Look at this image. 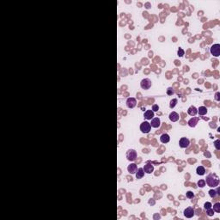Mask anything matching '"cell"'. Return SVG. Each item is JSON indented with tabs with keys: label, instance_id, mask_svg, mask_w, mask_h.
<instances>
[{
	"label": "cell",
	"instance_id": "6da1fadb",
	"mask_svg": "<svg viewBox=\"0 0 220 220\" xmlns=\"http://www.w3.org/2000/svg\"><path fill=\"white\" fill-rule=\"evenodd\" d=\"M205 183L211 187H217L219 184V179L214 174H210L209 175L206 176V180H205Z\"/></svg>",
	"mask_w": 220,
	"mask_h": 220
},
{
	"label": "cell",
	"instance_id": "7a4b0ae2",
	"mask_svg": "<svg viewBox=\"0 0 220 220\" xmlns=\"http://www.w3.org/2000/svg\"><path fill=\"white\" fill-rule=\"evenodd\" d=\"M210 52L215 57H218L220 55V45L219 44H214L213 46H211Z\"/></svg>",
	"mask_w": 220,
	"mask_h": 220
},
{
	"label": "cell",
	"instance_id": "3957f363",
	"mask_svg": "<svg viewBox=\"0 0 220 220\" xmlns=\"http://www.w3.org/2000/svg\"><path fill=\"white\" fill-rule=\"evenodd\" d=\"M151 129V126L148 121H144L140 125V130L143 133H149Z\"/></svg>",
	"mask_w": 220,
	"mask_h": 220
},
{
	"label": "cell",
	"instance_id": "277c9868",
	"mask_svg": "<svg viewBox=\"0 0 220 220\" xmlns=\"http://www.w3.org/2000/svg\"><path fill=\"white\" fill-rule=\"evenodd\" d=\"M140 86L143 90H149L151 87V81L149 78H144L141 81Z\"/></svg>",
	"mask_w": 220,
	"mask_h": 220
},
{
	"label": "cell",
	"instance_id": "5b68a950",
	"mask_svg": "<svg viewBox=\"0 0 220 220\" xmlns=\"http://www.w3.org/2000/svg\"><path fill=\"white\" fill-rule=\"evenodd\" d=\"M126 157L129 161L132 162V161H135L137 158V152L135 150H129L126 153Z\"/></svg>",
	"mask_w": 220,
	"mask_h": 220
},
{
	"label": "cell",
	"instance_id": "8992f818",
	"mask_svg": "<svg viewBox=\"0 0 220 220\" xmlns=\"http://www.w3.org/2000/svg\"><path fill=\"white\" fill-rule=\"evenodd\" d=\"M137 105V101L135 98L133 97H130L128 98L127 100H126V106H127V108H135Z\"/></svg>",
	"mask_w": 220,
	"mask_h": 220
},
{
	"label": "cell",
	"instance_id": "52a82bcc",
	"mask_svg": "<svg viewBox=\"0 0 220 220\" xmlns=\"http://www.w3.org/2000/svg\"><path fill=\"white\" fill-rule=\"evenodd\" d=\"M184 216L187 218H190V217H193L194 216V210H193L192 207H187L184 210Z\"/></svg>",
	"mask_w": 220,
	"mask_h": 220
},
{
	"label": "cell",
	"instance_id": "ba28073f",
	"mask_svg": "<svg viewBox=\"0 0 220 220\" xmlns=\"http://www.w3.org/2000/svg\"><path fill=\"white\" fill-rule=\"evenodd\" d=\"M143 169H144V173H146V174H151L153 172V170H154V167H153V165L151 163H147V164L144 165Z\"/></svg>",
	"mask_w": 220,
	"mask_h": 220
},
{
	"label": "cell",
	"instance_id": "9c48e42d",
	"mask_svg": "<svg viewBox=\"0 0 220 220\" xmlns=\"http://www.w3.org/2000/svg\"><path fill=\"white\" fill-rule=\"evenodd\" d=\"M179 144H180V146H181V148H187V147L189 145V144H190V142H189V140L187 138H181V139H180Z\"/></svg>",
	"mask_w": 220,
	"mask_h": 220
},
{
	"label": "cell",
	"instance_id": "30bf717a",
	"mask_svg": "<svg viewBox=\"0 0 220 220\" xmlns=\"http://www.w3.org/2000/svg\"><path fill=\"white\" fill-rule=\"evenodd\" d=\"M160 119L159 118H153L151 120V122L150 123L151 127H154V128H158L160 126Z\"/></svg>",
	"mask_w": 220,
	"mask_h": 220
},
{
	"label": "cell",
	"instance_id": "8fae6325",
	"mask_svg": "<svg viewBox=\"0 0 220 220\" xmlns=\"http://www.w3.org/2000/svg\"><path fill=\"white\" fill-rule=\"evenodd\" d=\"M144 119H146V120H151L153 119V117H154V112H153L152 110H146L144 114Z\"/></svg>",
	"mask_w": 220,
	"mask_h": 220
},
{
	"label": "cell",
	"instance_id": "7c38bea8",
	"mask_svg": "<svg viewBox=\"0 0 220 220\" xmlns=\"http://www.w3.org/2000/svg\"><path fill=\"white\" fill-rule=\"evenodd\" d=\"M137 169H138V168H137V164H135V163H131V164L127 167V170L130 174H135V173L137 172Z\"/></svg>",
	"mask_w": 220,
	"mask_h": 220
},
{
	"label": "cell",
	"instance_id": "4fadbf2b",
	"mask_svg": "<svg viewBox=\"0 0 220 220\" xmlns=\"http://www.w3.org/2000/svg\"><path fill=\"white\" fill-rule=\"evenodd\" d=\"M169 140H170V138H169V134H167V133H164V134L161 135L160 141L163 143V144H166V143H169Z\"/></svg>",
	"mask_w": 220,
	"mask_h": 220
},
{
	"label": "cell",
	"instance_id": "5bb4252c",
	"mask_svg": "<svg viewBox=\"0 0 220 220\" xmlns=\"http://www.w3.org/2000/svg\"><path fill=\"white\" fill-rule=\"evenodd\" d=\"M169 120L172 122H175L179 120V114L176 112H172L169 114Z\"/></svg>",
	"mask_w": 220,
	"mask_h": 220
},
{
	"label": "cell",
	"instance_id": "9a60e30c",
	"mask_svg": "<svg viewBox=\"0 0 220 220\" xmlns=\"http://www.w3.org/2000/svg\"><path fill=\"white\" fill-rule=\"evenodd\" d=\"M198 121H199V118H198V117H193L188 121V126H190V127H195Z\"/></svg>",
	"mask_w": 220,
	"mask_h": 220
},
{
	"label": "cell",
	"instance_id": "2e32d148",
	"mask_svg": "<svg viewBox=\"0 0 220 220\" xmlns=\"http://www.w3.org/2000/svg\"><path fill=\"white\" fill-rule=\"evenodd\" d=\"M187 113H188L189 115L195 116L198 114V109H197L196 108H195L194 106H192V107H190V108H188V110H187Z\"/></svg>",
	"mask_w": 220,
	"mask_h": 220
},
{
	"label": "cell",
	"instance_id": "e0dca14e",
	"mask_svg": "<svg viewBox=\"0 0 220 220\" xmlns=\"http://www.w3.org/2000/svg\"><path fill=\"white\" fill-rule=\"evenodd\" d=\"M144 175V171L143 168H139L137 169V172H136V178L137 179H141L143 178Z\"/></svg>",
	"mask_w": 220,
	"mask_h": 220
},
{
	"label": "cell",
	"instance_id": "ac0fdd59",
	"mask_svg": "<svg viewBox=\"0 0 220 220\" xmlns=\"http://www.w3.org/2000/svg\"><path fill=\"white\" fill-rule=\"evenodd\" d=\"M198 113L199 115H205L207 114V108L205 107H199V108L198 109Z\"/></svg>",
	"mask_w": 220,
	"mask_h": 220
},
{
	"label": "cell",
	"instance_id": "d6986e66",
	"mask_svg": "<svg viewBox=\"0 0 220 220\" xmlns=\"http://www.w3.org/2000/svg\"><path fill=\"white\" fill-rule=\"evenodd\" d=\"M196 172H197V175H204L205 173V168H204L203 166H199L196 169Z\"/></svg>",
	"mask_w": 220,
	"mask_h": 220
},
{
	"label": "cell",
	"instance_id": "ffe728a7",
	"mask_svg": "<svg viewBox=\"0 0 220 220\" xmlns=\"http://www.w3.org/2000/svg\"><path fill=\"white\" fill-rule=\"evenodd\" d=\"M213 211L216 212H220V203H216L213 205Z\"/></svg>",
	"mask_w": 220,
	"mask_h": 220
},
{
	"label": "cell",
	"instance_id": "44dd1931",
	"mask_svg": "<svg viewBox=\"0 0 220 220\" xmlns=\"http://www.w3.org/2000/svg\"><path fill=\"white\" fill-rule=\"evenodd\" d=\"M217 191L213 190V189H211V190L209 191V195L211 198H215L216 196H217Z\"/></svg>",
	"mask_w": 220,
	"mask_h": 220
},
{
	"label": "cell",
	"instance_id": "7402d4cb",
	"mask_svg": "<svg viewBox=\"0 0 220 220\" xmlns=\"http://www.w3.org/2000/svg\"><path fill=\"white\" fill-rule=\"evenodd\" d=\"M177 103V99H173V100L170 101V104H169V107H170L171 108H174L175 107V105H176Z\"/></svg>",
	"mask_w": 220,
	"mask_h": 220
},
{
	"label": "cell",
	"instance_id": "603a6c76",
	"mask_svg": "<svg viewBox=\"0 0 220 220\" xmlns=\"http://www.w3.org/2000/svg\"><path fill=\"white\" fill-rule=\"evenodd\" d=\"M197 184L199 187H204L205 186V180H199V181H198Z\"/></svg>",
	"mask_w": 220,
	"mask_h": 220
},
{
	"label": "cell",
	"instance_id": "cb8c5ba5",
	"mask_svg": "<svg viewBox=\"0 0 220 220\" xmlns=\"http://www.w3.org/2000/svg\"><path fill=\"white\" fill-rule=\"evenodd\" d=\"M214 146H215V148L217 149V151L220 150V140H219V139L214 141Z\"/></svg>",
	"mask_w": 220,
	"mask_h": 220
},
{
	"label": "cell",
	"instance_id": "d4e9b609",
	"mask_svg": "<svg viewBox=\"0 0 220 220\" xmlns=\"http://www.w3.org/2000/svg\"><path fill=\"white\" fill-rule=\"evenodd\" d=\"M186 196H187V198H188V199H193V197H194V194H193V192L188 191L187 193H186Z\"/></svg>",
	"mask_w": 220,
	"mask_h": 220
},
{
	"label": "cell",
	"instance_id": "484cf974",
	"mask_svg": "<svg viewBox=\"0 0 220 220\" xmlns=\"http://www.w3.org/2000/svg\"><path fill=\"white\" fill-rule=\"evenodd\" d=\"M206 213H207V215H208V216L211 217V216L214 215V211H213L212 208H210L208 210H206Z\"/></svg>",
	"mask_w": 220,
	"mask_h": 220
},
{
	"label": "cell",
	"instance_id": "4316f807",
	"mask_svg": "<svg viewBox=\"0 0 220 220\" xmlns=\"http://www.w3.org/2000/svg\"><path fill=\"white\" fill-rule=\"evenodd\" d=\"M184 50L182 49V48H181L180 47L179 49H178V52H177V53H178V56L179 57H182L183 55H184Z\"/></svg>",
	"mask_w": 220,
	"mask_h": 220
},
{
	"label": "cell",
	"instance_id": "83f0119b",
	"mask_svg": "<svg viewBox=\"0 0 220 220\" xmlns=\"http://www.w3.org/2000/svg\"><path fill=\"white\" fill-rule=\"evenodd\" d=\"M174 90H173L172 88H168V90H167V94L169 95V96H172V95H174Z\"/></svg>",
	"mask_w": 220,
	"mask_h": 220
},
{
	"label": "cell",
	"instance_id": "f1b7e54d",
	"mask_svg": "<svg viewBox=\"0 0 220 220\" xmlns=\"http://www.w3.org/2000/svg\"><path fill=\"white\" fill-rule=\"evenodd\" d=\"M211 206H212V205H211V204L210 202H206V203H205V205H204V207H205V210H208L210 208H211Z\"/></svg>",
	"mask_w": 220,
	"mask_h": 220
},
{
	"label": "cell",
	"instance_id": "f546056e",
	"mask_svg": "<svg viewBox=\"0 0 220 220\" xmlns=\"http://www.w3.org/2000/svg\"><path fill=\"white\" fill-rule=\"evenodd\" d=\"M158 109H159L158 105L154 104V105H153V106H152V111H153V112H157V111H158Z\"/></svg>",
	"mask_w": 220,
	"mask_h": 220
},
{
	"label": "cell",
	"instance_id": "4dcf8cb0",
	"mask_svg": "<svg viewBox=\"0 0 220 220\" xmlns=\"http://www.w3.org/2000/svg\"><path fill=\"white\" fill-rule=\"evenodd\" d=\"M219 96H220V93L219 92H217L216 93V97H215V99L217 101H220V97H219Z\"/></svg>",
	"mask_w": 220,
	"mask_h": 220
}]
</instances>
